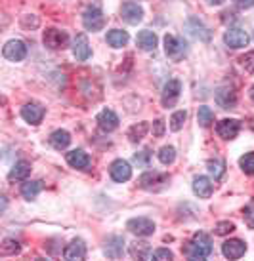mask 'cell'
Instances as JSON below:
<instances>
[{
  "label": "cell",
  "instance_id": "obj_1",
  "mask_svg": "<svg viewBox=\"0 0 254 261\" xmlns=\"http://www.w3.org/2000/svg\"><path fill=\"white\" fill-rule=\"evenodd\" d=\"M186 255L189 259H206L212 254V240L206 232H197L186 246Z\"/></svg>",
  "mask_w": 254,
  "mask_h": 261
},
{
  "label": "cell",
  "instance_id": "obj_2",
  "mask_svg": "<svg viewBox=\"0 0 254 261\" xmlns=\"http://www.w3.org/2000/svg\"><path fill=\"white\" fill-rule=\"evenodd\" d=\"M165 51L170 59L180 61L188 56V44L183 42V38L174 37V35H167L165 37Z\"/></svg>",
  "mask_w": 254,
  "mask_h": 261
},
{
  "label": "cell",
  "instance_id": "obj_3",
  "mask_svg": "<svg viewBox=\"0 0 254 261\" xmlns=\"http://www.w3.org/2000/svg\"><path fill=\"white\" fill-rule=\"evenodd\" d=\"M82 23L88 31H102L105 25V15L98 6H90L82 14Z\"/></svg>",
  "mask_w": 254,
  "mask_h": 261
},
{
  "label": "cell",
  "instance_id": "obj_4",
  "mask_svg": "<svg viewBox=\"0 0 254 261\" xmlns=\"http://www.w3.org/2000/svg\"><path fill=\"white\" fill-rule=\"evenodd\" d=\"M44 46H48L50 50H63L69 44V37H67L65 31L59 29H46L44 31Z\"/></svg>",
  "mask_w": 254,
  "mask_h": 261
},
{
  "label": "cell",
  "instance_id": "obj_5",
  "mask_svg": "<svg viewBox=\"0 0 254 261\" xmlns=\"http://www.w3.org/2000/svg\"><path fill=\"white\" fill-rule=\"evenodd\" d=\"M2 56H4L8 61H14V63L23 61L25 56H27V46H25V42H21V40H10V42H6V46L2 48Z\"/></svg>",
  "mask_w": 254,
  "mask_h": 261
},
{
  "label": "cell",
  "instance_id": "obj_6",
  "mask_svg": "<svg viewBox=\"0 0 254 261\" xmlns=\"http://www.w3.org/2000/svg\"><path fill=\"white\" fill-rule=\"evenodd\" d=\"M167 181H168V175L159 174V172H147V174L140 175L138 185L142 189H147V191H157V189H160Z\"/></svg>",
  "mask_w": 254,
  "mask_h": 261
},
{
  "label": "cell",
  "instance_id": "obj_7",
  "mask_svg": "<svg viewBox=\"0 0 254 261\" xmlns=\"http://www.w3.org/2000/svg\"><path fill=\"white\" fill-rule=\"evenodd\" d=\"M126 229L134 234H138V237H149L155 232V223L147 218H136L126 223Z\"/></svg>",
  "mask_w": 254,
  "mask_h": 261
},
{
  "label": "cell",
  "instance_id": "obj_8",
  "mask_svg": "<svg viewBox=\"0 0 254 261\" xmlns=\"http://www.w3.org/2000/svg\"><path fill=\"white\" fill-rule=\"evenodd\" d=\"M248 35L245 33L243 29H237V27H233V29L225 31L224 35V42L229 46V48H233V50H239V48H245L248 44Z\"/></svg>",
  "mask_w": 254,
  "mask_h": 261
},
{
  "label": "cell",
  "instance_id": "obj_9",
  "mask_svg": "<svg viewBox=\"0 0 254 261\" xmlns=\"http://www.w3.org/2000/svg\"><path fill=\"white\" fill-rule=\"evenodd\" d=\"M109 174H111V177H113V181L117 183H124L128 181L132 177V168L130 164L126 162V160H115L113 164H111V168H109Z\"/></svg>",
  "mask_w": 254,
  "mask_h": 261
},
{
  "label": "cell",
  "instance_id": "obj_10",
  "mask_svg": "<svg viewBox=\"0 0 254 261\" xmlns=\"http://www.w3.org/2000/svg\"><path fill=\"white\" fill-rule=\"evenodd\" d=\"M247 252V244L239 239H232V240H225L224 246H222V254L227 257V259H239L243 257Z\"/></svg>",
  "mask_w": 254,
  "mask_h": 261
},
{
  "label": "cell",
  "instance_id": "obj_11",
  "mask_svg": "<svg viewBox=\"0 0 254 261\" xmlns=\"http://www.w3.org/2000/svg\"><path fill=\"white\" fill-rule=\"evenodd\" d=\"M180 92H181V84L180 80H168L165 90H163V97H160V101L165 107H172L176 101H178V97H180Z\"/></svg>",
  "mask_w": 254,
  "mask_h": 261
},
{
  "label": "cell",
  "instance_id": "obj_12",
  "mask_svg": "<svg viewBox=\"0 0 254 261\" xmlns=\"http://www.w3.org/2000/svg\"><path fill=\"white\" fill-rule=\"evenodd\" d=\"M216 132L222 139H235L241 132V124H239V120L225 118V120H222V122H218Z\"/></svg>",
  "mask_w": 254,
  "mask_h": 261
},
{
  "label": "cell",
  "instance_id": "obj_13",
  "mask_svg": "<svg viewBox=\"0 0 254 261\" xmlns=\"http://www.w3.org/2000/svg\"><path fill=\"white\" fill-rule=\"evenodd\" d=\"M121 15L126 23L130 25H138L142 19H144V10L142 6H138L136 2H124L123 10H121Z\"/></svg>",
  "mask_w": 254,
  "mask_h": 261
},
{
  "label": "cell",
  "instance_id": "obj_14",
  "mask_svg": "<svg viewBox=\"0 0 254 261\" xmlns=\"http://www.w3.org/2000/svg\"><path fill=\"white\" fill-rule=\"evenodd\" d=\"M186 29L189 31L191 37L197 38V40H201V42H209V40H211V31L206 29L197 17H191V19L186 23Z\"/></svg>",
  "mask_w": 254,
  "mask_h": 261
},
{
  "label": "cell",
  "instance_id": "obj_15",
  "mask_svg": "<svg viewBox=\"0 0 254 261\" xmlns=\"http://www.w3.org/2000/svg\"><path fill=\"white\" fill-rule=\"evenodd\" d=\"M67 164L73 168H77V170H88L90 164H92V159L88 156L84 151H80V149H75V151L67 152Z\"/></svg>",
  "mask_w": 254,
  "mask_h": 261
},
{
  "label": "cell",
  "instance_id": "obj_16",
  "mask_svg": "<svg viewBox=\"0 0 254 261\" xmlns=\"http://www.w3.org/2000/svg\"><path fill=\"white\" fill-rule=\"evenodd\" d=\"M73 54H75L77 61H86L92 56V48L88 44L86 35H79V37L75 38V42H73Z\"/></svg>",
  "mask_w": 254,
  "mask_h": 261
},
{
  "label": "cell",
  "instance_id": "obj_17",
  "mask_svg": "<svg viewBox=\"0 0 254 261\" xmlns=\"http://www.w3.org/2000/svg\"><path fill=\"white\" fill-rule=\"evenodd\" d=\"M98 126H100V130L102 132H113L117 130V126H119V116L113 113L111 109H103L100 115H98Z\"/></svg>",
  "mask_w": 254,
  "mask_h": 261
},
{
  "label": "cell",
  "instance_id": "obj_18",
  "mask_svg": "<svg viewBox=\"0 0 254 261\" xmlns=\"http://www.w3.org/2000/svg\"><path fill=\"white\" fill-rule=\"evenodd\" d=\"M21 116L31 124H38L44 118V107H40L38 103H27L25 107H21Z\"/></svg>",
  "mask_w": 254,
  "mask_h": 261
},
{
  "label": "cell",
  "instance_id": "obj_19",
  "mask_svg": "<svg viewBox=\"0 0 254 261\" xmlns=\"http://www.w3.org/2000/svg\"><path fill=\"white\" fill-rule=\"evenodd\" d=\"M216 103L222 109H233L237 105V95L232 88H220L216 92Z\"/></svg>",
  "mask_w": 254,
  "mask_h": 261
},
{
  "label": "cell",
  "instance_id": "obj_20",
  "mask_svg": "<svg viewBox=\"0 0 254 261\" xmlns=\"http://www.w3.org/2000/svg\"><path fill=\"white\" fill-rule=\"evenodd\" d=\"M63 255H65V259H71V261L84 259V257H86V244H84L80 239L73 240L71 244L65 248V254Z\"/></svg>",
  "mask_w": 254,
  "mask_h": 261
},
{
  "label": "cell",
  "instance_id": "obj_21",
  "mask_svg": "<svg viewBox=\"0 0 254 261\" xmlns=\"http://www.w3.org/2000/svg\"><path fill=\"white\" fill-rule=\"evenodd\" d=\"M212 181L204 175H199L193 179V193H195L199 198H209L212 195Z\"/></svg>",
  "mask_w": 254,
  "mask_h": 261
},
{
  "label": "cell",
  "instance_id": "obj_22",
  "mask_svg": "<svg viewBox=\"0 0 254 261\" xmlns=\"http://www.w3.org/2000/svg\"><path fill=\"white\" fill-rule=\"evenodd\" d=\"M136 42H138V48L144 51H151L157 48V35L153 33V31H142L136 38Z\"/></svg>",
  "mask_w": 254,
  "mask_h": 261
},
{
  "label": "cell",
  "instance_id": "obj_23",
  "mask_svg": "<svg viewBox=\"0 0 254 261\" xmlns=\"http://www.w3.org/2000/svg\"><path fill=\"white\" fill-rule=\"evenodd\" d=\"M123 244L124 240L121 237H111V239H107V242H105V254H107V257L119 259L123 255V250H124Z\"/></svg>",
  "mask_w": 254,
  "mask_h": 261
},
{
  "label": "cell",
  "instance_id": "obj_24",
  "mask_svg": "<svg viewBox=\"0 0 254 261\" xmlns=\"http://www.w3.org/2000/svg\"><path fill=\"white\" fill-rule=\"evenodd\" d=\"M29 174H31V164L27 160H19V162H15L14 168H12L10 179H12V181H21V179H27Z\"/></svg>",
  "mask_w": 254,
  "mask_h": 261
},
{
  "label": "cell",
  "instance_id": "obj_25",
  "mask_svg": "<svg viewBox=\"0 0 254 261\" xmlns=\"http://www.w3.org/2000/svg\"><path fill=\"white\" fill-rule=\"evenodd\" d=\"M50 143L54 149L63 151V149H67L69 143H71V136H69V132H65V130H56L50 136Z\"/></svg>",
  "mask_w": 254,
  "mask_h": 261
},
{
  "label": "cell",
  "instance_id": "obj_26",
  "mask_svg": "<svg viewBox=\"0 0 254 261\" xmlns=\"http://www.w3.org/2000/svg\"><path fill=\"white\" fill-rule=\"evenodd\" d=\"M107 44L113 48H123L128 44V33L121 29H113L107 33Z\"/></svg>",
  "mask_w": 254,
  "mask_h": 261
},
{
  "label": "cell",
  "instance_id": "obj_27",
  "mask_svg": "<svg viewBox=\"0 0 254 261\" xmlns=\"http://www.w3.org/2000/svg\"><path fill=\"white\" fill-rule=\"evenodd\" d=\"M128 252H130V255L136 257V259H149L151 246H149V242H134V244H130Z\"/></svg>",
  "mask_w": 254,
  "mask_h": 261
},
{
  "label": "cell",
  "instance_id": "obj_28",
  "mask_svg": "<svg viewBox=\"0 0 254 261\" xmlns=\"http://www.w3.org/2000/svg\"><path fill=\"white\" fill-rule=\"evenodd\" d=\"M40 191H42V181H27L21 185V195H23V198H27V200L36 198Z\"/></svg>",
  "mask_w": 254,
  "mask_h": 261
},
{
  "label": "cell",
  "instance_id": "obj_29",
  "mask_svg": "<svg viewBox=\"0 0 254 261\" xmlns=\"http://www.w3.org/2000/svg\"><path fill=\"white\" fill-rule=\"evenodd\" d=\"M147 130H149V126L145 122H138L134 124L130 130H128V138H130L132 143H138V141H142V139L145 138V134H147Z\"/></svg>",
  "mask_w": 254,
  "mask_h": 261
},
{
  "label": "cell",
  "instance_id": "obj_30",
  "mask_svg": "<svg viewBox=\"0 0 254 261\" xmlns=\"http://www.w3.org/2000/svg\"><path fill=\"white\" fill-rule=\"evenodd\" d=\"M212 120H214V115H212L211 107H199V113H197V122L201 124L203 128H209Z\"/></svg>",
  "mask_w": 254,
  "mask_h": 261
},
{
  "label": "cell",
  "instance_id": "obj_31",
  "mask_svg": "<svg viewBox=\"0 0 254 261\" xmlns=\"http://www.w3.org/2000/svg\"><path fill=\"white\" fill-rule=\"evenodd\" d=\"M239 166L245 174L254 175V152H247V154H243L241 160H239Z\"/></svg>",
  "mask_w": 254,
  "mask_h": 261
},
{
  "label": "cell",
  "instance_id": "obj_32",
  "mask_svg": "<svg viewBox=\"0 0 254 261\" xmlns=\"http://www.w3.org/2000/svg\"><path fill=\"white\" fill-rule=\"evenodd\" d=\"M186 118H188V113L186 111H176L172 118H170V130L172 132H178L181 130V126L186 122Z\"/></svg>",
  "mask_w": 254,
  "mask_h": 261
},
{
  "label": "cell",
  "instance_id": "obj_33",
  "mask_svg": "<svg viewBox=\"0 0 254 261\" xmlns=\"http://www.w3.org/2000/svg\"><path fill=\"white\" fill-rule=\"evenodd\" d=\"M176 159V149L174 147H163L159 151V160L163 162V164H172Z\"/></svg>",
  "mask_w": 254,
  "mask_h": 261
},
{
  "label": "cell",
  "instance_id": "obj_34",
  "mask_svg": "<svg viewBox=\"0 0 254 261\" xmlns=\"http://www.w3.org/2000/svg\"><path fill=\"white\" fill-rule=\"evenodd\" d=\"M239 63H241V67L247 71V73L254 74V51H247L245 56H241Z\"/></svg>",
  "mask_w": 254,
  "mask_h": 261
},
{
  "label": "cell",
  "instance_id": "obj_35",
  "mask_svg": "<svg viewBox=\"0 0 254 261\" xmlns=\"http://www.w3.org/2000/svg\"><path fill=\"white\" fill-rule=\"evenodd\" d=\"M19 252V244L12 239H6L2 242V248H0V254L2 255H10V254H17Z\"/></svg>",
  "mask_w": 254,
  "mask_h": 261
},
{
  "label": "cell",
  "instance_id": "obj_36",
  "mask_svg": "<svg viewBox=\"0 0 254 261\" xmlns=\"http://www.w3.org/2000/svg\"><path fill=\"white\" fill-rule=\"evenodd\" d=\"M206 166H209V172L214 175V179H220V177L224 175V162H220V160H211Z\"/></svg>",
  "mask_w": 254,
  "mask_h": 261
},
{
  "label": "cell",
  "instance_id": "obj_37",
  "mask_svg": "<svg viewBox=\"0 0 254 261\" xmlns=\"http://www.w3.org/2000/svg\"><path fill=\"white\" fill-rule=\"evenodd\" d=\"M235 231V225L232 223V221H220V223L216 225V229H214V232L216 234H220V237H225V234H229V232Z\"/></svg>",
  "mask_w": 254,
  "mask_h": 261
},
{
  "label": "cell",
  "instance_id": "obj_38",
  "mask_svg": "<svg viewBox=\"0 0 254 261\" xmlns=\"http://www.w3.org/2000/svg\"><path fill=\"white\" fill-rule=\"evenodd\" d=\"M243 218H245V223L248 225V229H254V202H250L243 210Z\"/></svg>",
  "mask_w": 254,
  "mask_h": 261
},
{
  "label": "cell",
  "instance_id": "obj_39",
  "mask_svg": "<svg viewBox=\"0 0 254 261\" xmlns=\"http://www.w3.org/2000/svg\"><path fill=\"white\" fill-rule=\"evenodd\" d=\"M149 159H151V152L147 151V149H144V151L138 152V154H134V162H136L138 166H147V164H149Z\"/></svg>",
  "mask_w": 254,
  "mask_h": 261
},
{
  "label": "cell",
  "instance_id": "obj_40",
  "mask_svg": "<svg viewBox=\"0 0 254 261\" xmlns=\"http://www.w3.org/2000/svg\"><path fill=\"white\" fill-rule=\"evenodd\" d=\"M172 257H174L172 252L167 250V248H159V250L153 252V259H157V261H167V259H172Z\"/></svg>",
  "mask_w": 254,
  "mask_h": 261
},
{
  "label": "cell",
  "instance_id": "obj_41",
  "mask_svg": "<svg viewBox=\"0 0 254 261\" xmlns=\"http://www.w3.org/2000/svg\"><path fill=\"white\" fill-rule=\"evenodd\" d=\"M163 134H165V120H163V118H157V120L153 122V136L160 138Z\"/></svg>",
  "mask_w": 254,
  "mask_h": 261
},
{
  "label": "cell",
  "instance_id": "obj_42",
  "mask_svg": "<svg viewBox=\"0 0 254 261\" xmlns=\"http://www.w3.org/2000/svg\"><path fill=\"white\" fill-rule=\"evenodd\" d=\"M21 25H23V27H29V25H31V27H33V29H35V27H38V19H36V17H35V19H33V21H31V19H29V15H23Z\"/></svg>",
  "mask_w": 254,
  "mask_h": 261
},
{
  "label": "cell",
  "instance_id": "obj_43",
  "mask_svg": "<svg viewBox=\"0 0 254 261\" xmlns=\"http://www.w3.org/2000/svg\"><path fill=\"white\" fill-rule=\"evenodd\" d=\"M235 4L239 8H252L254 6V0H233Z\"/></svg>",
  "mask_w": 254,
  "mask_h": 261
},
{
  "label": "cell",
  "instance_id": "obj_44",
  "mask_svg": "<svg viewBox=\"0 0 254 261\" xmlns=\"http://www.w3.org/2000/svg\"><path fill=\"white\" fill-rule=\"evenodd\" d=\"M206 2H209V4H212V6H220L224 0H206Z\"/></svg>",
  "mask_w": 254,
  "mask_h": 261
},
{
  "label": "cell",
  "instance_id": "obj_45",
  "mask_svg": "<svg viewBox=\"0 0 254 261\" xmlns=\"http://www.w3.org/2000/svg\"><path fill=\"white\" fill-rule=\"evenodd\" d=\"M250 99H252V101H254V86L250 88Z\"/></svg>",
  "mask_w": 254,
  "mask_h": 261
},
{
  "label": "cell",
  "instance_id": "obj_46",
  "mask_svg": "<svg viewBox=\"0 0 254 261\" xmlns=\"http://www.w3.org/2000/svg\"><path fill=\"white\" fill-rule=\"evenodd\" d=\"M252 38H254V37H252Z\"/></svg>",
  "mask_w": 254,
  "mask_h": 261
}]
</instances>
